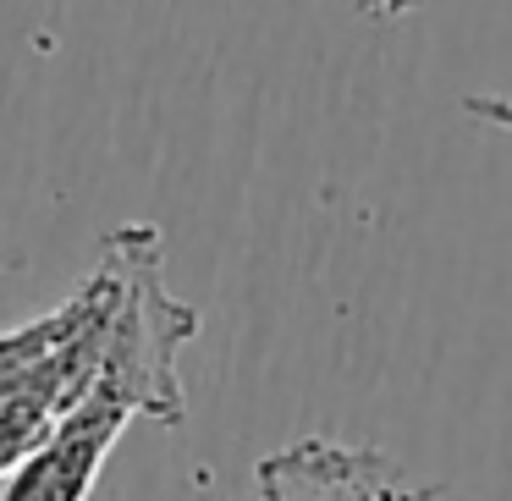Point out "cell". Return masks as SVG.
<instances>
[{
	"label": "cell",
	"instance_id": "1",
	"mask_svg": "<svg viewBox=\"0 0 512 501\" xmlns=\"http://www.w3.org/2000/svg\"><path fill=\"white\" fill-rule=\"evenodd\" d=\"M155 226H122L105 248V265L116 276L111 314L100 336V364L89 386L111 391L127 413H155L166 424H182V386H177V353L199 336V314L188 303L166 298L155 270Z\"/></svg>",
	"mask_w": 512,
	"mask_h": 501
},
{
	"label": "cell",
	"instance_id": "4",
	"mask_svg": "<svg viewBox=\"0 0 512 501\" xmlns=\"http://www.w3.org/2000/svg\"><path fill=\"white\" fill-rule=\"evenodd\" d=\"M463 116H474V122H485V127L512 138V94H468Z\"/></svg>",
	"mask_w": 512,
	"mask_h": 501
},
{
	"label": "cell",
	"instance_id": "2",
	"mask_svg": "<svg viewBox=\"0 0 512 501\" xmlns=\"http://www.w3.org/2000/svg\"><path fill=\"white\" fill-rule=\"evenodd\" d=\"M133 424V413L100 386H83L45 430L34 435L28 457L0 479V496H23V501H39V496H56V501H78L94 490L100 479V463L111 457L116 435Z\"/></svg>",
	"mask_w": 512,
	"mask_h": 501
},
{
	"label": "cell",
	"instance_id": "3",
	"mask_svg": "<svg viewBox=\"0 0 512 501\" xmlns=\"http://www.w3.org/2000/svg\"><path fill=\"white\" fill-rule=\"evenodd\" d=\"M259 490L265 496H397L408 485H402V468L375 446L298 441L259 463Z\"/></svg>",
	"mask_w": 512,
	"mask_h": 501
}]
</instances>
